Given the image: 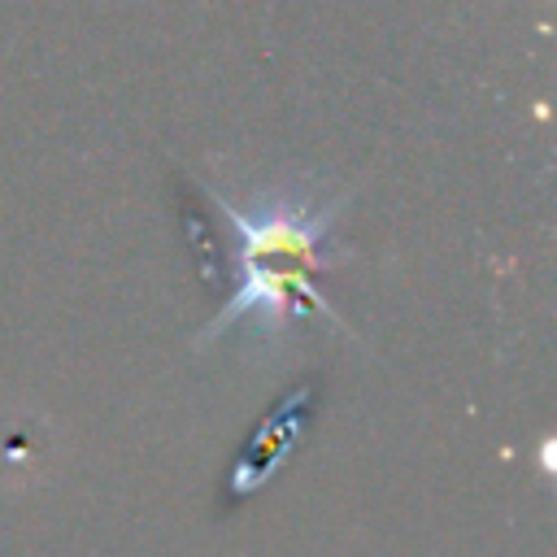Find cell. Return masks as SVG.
Masks as SVG:
<instances>
[{
	"instance_id": "6da1fadb",
	"label": "cell",
	"mask_w": 557,
	"mask_h": 557,
	"mask_svg": "<svg viewBox=\"0 0 557 557\" xmlns=\"http://www.w3.org/2000/svg\"><path fill=\"white\" fill-rule=\"evenodd\" d=\"M209 200L226 213V222L235 231V278L239 283H235V296L226 300V309L200 331L196 344L218 339L244 313H261V331H274L287 318L292 300L300 309H318L335 326H344L309 274L339 261V252H331L326 239L335 231L339 209L348 205V191L326 205L296 200V196H265L257 209H239L222 191H209Z\"/></svg>"
}]
</instances>
